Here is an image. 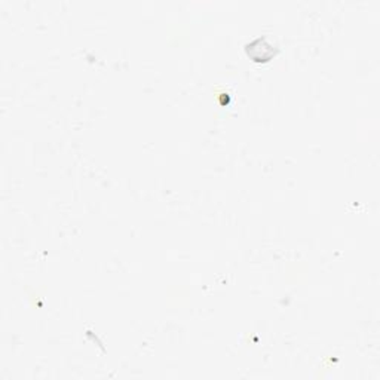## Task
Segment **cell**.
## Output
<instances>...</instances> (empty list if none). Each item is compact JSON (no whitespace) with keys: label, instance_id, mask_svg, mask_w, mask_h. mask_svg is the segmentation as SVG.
I'll return each instance as SVG.
<instances>
[{"label":"cell","instance_id":"obj_1","mask_svg":"<svg viewBox=\"0 0 380 380\" xmlns=\"http://www.w3.org/2000/svg\"><path fill=\"white\" fill-rule=\"evenodd\" d=\"M245 54L256 62L271 61L278 55V48L266 37H257L245 45Z\"/></svg>","mask_w":380,"mask_h":380}]
</instances>
